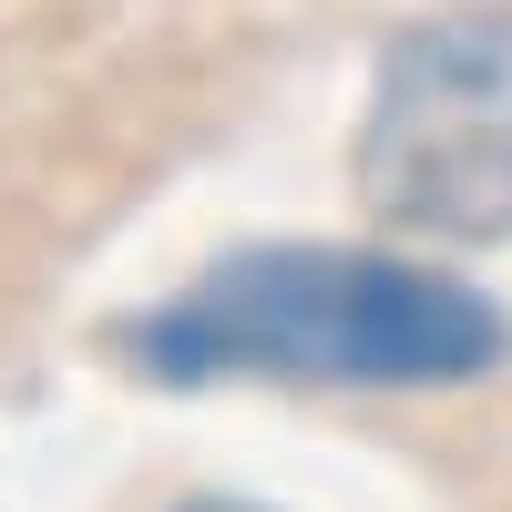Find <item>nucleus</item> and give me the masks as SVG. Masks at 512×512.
I'll use <instances>...</instances> for the list:
<instances>
[{
    "label": "nucleus",
    "instance_id": "f257e3e1",
    "mask_svg": "<svg viewBox=\"0 0 512 512\" xmlns=\"http://www.w3.org/2000/svg\"><path fill=\"white\" fill-rule=\"evenodd\" d=\"M512 328L482 287L400 246H236L123 328L154 390L287 379V390H461L502 369Z\"/></svg>",
    "mask_w": 512,
    "mask_h": 512
},
{
    "label": "nucleus",
    "instance_id": "7ed1b4c3",
    "mask_svg": "<svg viewBox=\"0 0 512 512\" xmlns=\"http://www.w3.org/2000/svg\"><path fill=\"white\" fill-rule=\"evenodd\" d=\"M185 512H256V502H185Z\"/></svg>",
    "mask_w": 512,
    "mask_h": 512
},
{
    "label": "nucleus",
    "instance_id": "f03ea898",
    "mask_svg": "<svg viewBox=\"0 0 512 512\" xmlns=\"http://www.w3.org/2000/svg\"><path fill=\"white\" fill-rule=\"evenodd\" d=\"M359 205L400 236H512V0L431 11L379 52L359 113Z\"/></svg>",
    "mask_w": 512,
    "mask_h": 512
}]
</instances>
